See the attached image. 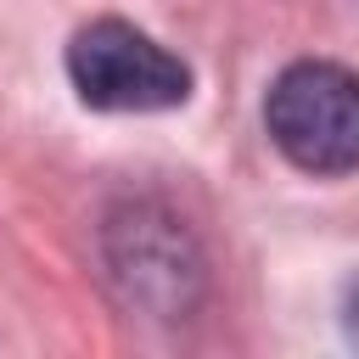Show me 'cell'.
<instances>
[{
  "mask_svg": "<svg viewBox=\"0 0 359 359\" xmlns=\"http://www.w3.org/2000/svg\"><path fill=\"white\" fill-rule=\"evenodd\" d=\"M101 275L123 309L180 325L208 303V252L163 196H118L95 224Z\"/></svg>",
  "mask_w": 359,
  "mask_h": 359,
  "instance_id": "obj_1",
  "label": "cell"
},
{
  "mask_svg": "<svg viewBox=\"0 0 359 359\" xmlns=\"http://www.w3.org/2000/svg\"><path fill=\"white\" fill-rule=\"evenodd\" d=\"M264 135L297 174H359V73L325 56L286 62L264 90Z\"/></svg>",
  "mask_w": 359,
  "mask_h": 359,
  "instance_id": "obj_2",
  "label": "cell"
},
{
  "mask_svg": "<svg viewBox=\"0 0 359 359\" xmlns=\"http://www.w3.org/2000/svg\"><path fill=\"white\" fill-rule=\"evenodd\" d=\"M62 67L90 112H174L196 90L191 62L129 17L79 22L62 50Z\"/></svg>",
  "mask_w": 359,
  "mask_h": 359,
  "instance_id": "obj_3",
  "label": "cell"
},
{
  "mask_svg": "<svg viewBox=\"0 0 359 359\" xmlns=\"http://www.w3.org/2000/svg\"><path fill=\"white\" fill-rule=\"evenodd\" d=\"M337 325H342V342L359 348V269L342 280V297H337Z\"/></svg>",
  "mask_w": 359,
  "mask_h": 359,
  "instance_id": "obj_4",
  "label": "cell"
}]
</instances>
